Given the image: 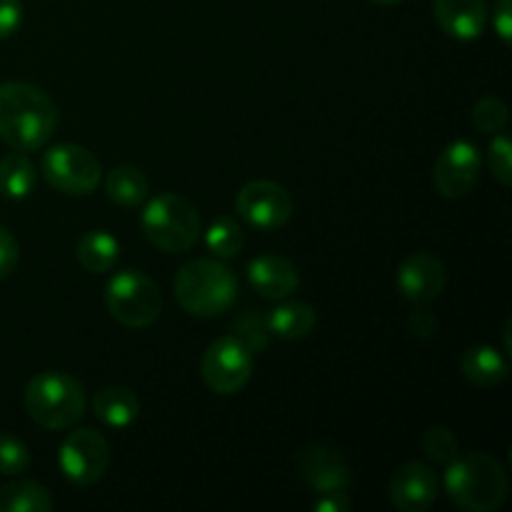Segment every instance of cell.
<instances>
[{
	"mask_svg": "<svg viewBox=\"0 0 512 512\" xmlns=\"http://www.w3.org/2000/svg\"><path fill=\"white\" fill-rule=\"evenodd\" d=\"M58 128V105L30 83L0 85V140L8 148L33 153L48 145Z\"/></svg>",
	"mask_w": 512,
	"mask_h": 512,
	"instance_id": "cell-1",
	"label": "cell"
},
{
	"mask_svg": "<svg viewBox=\"0 0 512 512\" xmlns=\"http://www.w3.org/2000/svg\"><path fill=\"white\" fill-rule=\"evenodd\" d=\"M443 485L448 498L460 510L468 512H493L503 508L510 493L508 473L500 460L488 453L458 455L453 463L445 465Z\"/></svg>",
	"mask_w": 512,
	"mask_h": 512,
	"instance_id": "cell-2",
	"label": "cell"
},
{
	"mask_svg": "<svg viewBox=\"0 0 512 512\" xmlns=\"http://www.w3.org/2000/svg\"><path fill=\"white\" fill-rule=\"evenodd\" d=\"M238 298V278L223 260L198 258L175 275V300L193 318H220Z\"/></svg>",
	"mask_w": 512,
	"mask_h": 512,
	"instance_id": "cell-3",
	"label": "cell"
},
{
	"mask_svg": "<svg viewBox=\"0 0 512 512\" xmlns=\"http://www.w3.org/2000/svg\"><path fill=\"white\" fill-rule=\"evenodd\" d=\"M140 230L145 240L170 255L188 253L203 235L200 213L188 198L178 193H163L148 200L140 213Z\"/></svg>",
	"mask_w": 512,
	"mask_h": 512,
	"instance_id": "cell-4",
	"label": "cell"
},
{
	"mask_svg": "<svg viewBox=\"0 0 512 512\" xmlns=\"http://www.w3.org/2000/svg\"><path fill=\"white\" fill-rule=\"evenodd\" d=\"M88 408L85 388L70 375L48 370L25 385V410L40 428L68 430L80 423Z\"/></svg>",
	"mask_w": 512,
	"mask_h": 512,
	"instance_id": "cell-5",
	"label": "cell"
},
{
	"mask_svg": "<svg viewBox=\"0 0 512 512\" xmlns=\"http://www.w3.org/2000/svg\"><path fill=\"white\" fill-rule=\"evenodd\" d=\"M105 305L113 320L125 328H148L163 313L158 283L140 270H120L105 285Z\"/></svg>",
	"mask_w": 512,
	"mask_h": 512,
	"instance_id": "cell-6",
	"label": "cell"
},
{
	"mask_svg": "<svg viewBox=\"0 0 512 512\" xmlns=\"http://www.w3.org/2000/svg\"><path fill=\"white\" fill-rule=\"evenodd\" d=\"M43 178L63 195H90L103 183V165L83 145L58 143L43 153Z\"/></svg>",
	"mask_w": 512,
	"mask_h": 512,
	"instance_id": "cell-7",
	"label": "cell"
},
{
	"mask_svg": "<svg viewBox=\"0 0 512 512\" xmlns=\"http://www.w3.org/2000/svg\"><path fill=\"white\" fill-rule=\"evenodd\" d=\"M200 373L215 395H235L253 378V353L235 335H223L205 348Z\"/></svg>",
	"mask_w": 512,
	"mask_h": 512,
	"instance_id": "cell-8",
	"label": "cell"
},
{
	"mask_svg": "<svg viewBox=\"0 0 512 512\" xmlns=\"http://www.w3.org/2000/svg\"><path fill=\"white\" fill-rule=\"evenodd\" d=\"M235 213L250 228L268 233L290 223L295 213V200L275 180H250L235 198Z\"/></svg>",
	"mask_w": 512,
	"mask_h": 512,
	"instance_id": "cell-9",
	"label": "cell"
},
{
	"mask_svg": "<svg viewBox=\"0 0 512 512\" xmlns=\"http://www.w3.org/2000/svg\"><path fill=\"white\" fill-rule=\"evenodd\" d=\"M60 473L75 485H93L108 473L110 445L98 430L78 428L63 440L58 453Z\"/></svg>",
	"mask_w": 512,
	"mask_h": 512,
	"instance_id": "cell-10",
	"label": "cell"
},
{
	"mask_svg": "<svg viewBox=\"0 0 512 512\" xmlns=\"http://www.w3.org/2000/svg\"><path fill=\"white\" fill-rule=\"evenodd\" d=\"M483 170L478 145L470 140H453L438 155L433 168V183L443 198L458 200L473 193Z\"/></svg>",
	"mask_w": 512,
	"mask_h": 512,
	"instance_id": "cell-11",
	"label": "cell"
},
{
	"mask_svg": "<svg viewBox=\"0 0 512 512\" xmlns=\"http://www.w3.org/2000/svg\"><path fill=\"white\" fill-rule=\"evenodd\" d=\"M440 480L430 465L420 460L403 463L388 483L390 503L400 512H423L438 500Z\"/></svg>",
	"mask_w": 512,
	"mask_h": 512,
	"instance_id": "cell-12",
	"label": "cell"
},
{
	"mask_svg": "<svg viewBox=\"0 0 512 512\" xmlns=\"http://www.w3.org/2000/svg\"><path fill=\"white\" fill-rule=\"evenodd\" d=\"M445 283H448L445 265L433 253H413L400 263L398 275H395L398 293L408 303L418 305L438 300L445 290Z\"/></svg>",
	"mask_w": 512,
	"mask_h": 512,
	"instance_id": "cell-13",
	"label": "cell"
},
{
	"mask_svg": "<svg viewBox=\"0 0 512 512\" xmlns=\"http://www.w3.org/2000/svg\"><path fill=\"white\" fill-rule=\"evenodd\" d=\"M300 478L308 485V490L323 493H338L350 488V468L348 460L335 450L333 445L313 443L300 455Z\"/></svg>",
	"mask_w": 512,
	"mask_h": 512,
	"instance_id": "cell-14",
	"label": "cell"
},
{
	"mask_svg": "<svg viewBox=\"0 0 512 512\" xmlns=\"http://www.w3.org/2000/svg\"><path fill=\"white\" fill-rule=\"evenodd\" d=\"M248 283L260 298L285 300L293 298L295 290L300 288V273L293 260L285 255L265 253L248 263Z\"/></svg>",
	"mask_w": 512,
	"mask_h": 512,
	"instance_id": "cell-15",
	"label": "cell"
},
{
	"mask_svg": "<svg viewBox=\"0 0 512 512\" xmlns=\"http://www.w3.org/2000/svg\"><path fill=\"white\" fill-rule=\"evenodd\" d=\"M433 15L440 30L455 40H478L488 25L485 0H433Z\"/></svg>",
	"mask_w": 512,
	"mask_h": 512,
	"instance_id": "cell-16",
	"label": "cell"
},
{
	"mask_svg": "<svg viewBox=\"0 0 512 512\" xmlns=\"http://www.w3.org/2000/svg\"><path fill=\"white\" fill-rule=\"evenodd\" d=\"M463 378L475 388H498L510 378V363L493 345H475L463 353L460 360Z\"/></svg>",
	"mask_w": 512,
	"mask_h": 512,
	"instance_id": "cell-17",
	"label": "cell"
},
{
	"mask_svg": "<svg viewBox=\"0 0 512 512\" xmlns=\"http://www.w3.org/2000/svg\"><path fill=\"white\" fill-rule=\"evenodd\" d=\"M93 413L108 428H128V425H133L138 420L140 400L130 388L110 385V388H103L95 393Z\"/></svg>",
	"mask_w": 512,
	"mask_h": 512,
	"instance_id": "cell-18",
	"label": "cell"
},
{
	"mask_svg": "<svg viewBox=\"0 0 512 512\" xmlns=\"http://www.w3.org/2000/svg\"><path fill=\"white\" fill-rule=\"evenodd\" d=\"M318 325V313L313 305L303 303V300H280L278 308L268 315V330L270 335L280 340H303Z\"/></svg>",
	"mask_w": 512,
	"mask_h": 512,
	"instance_id": "cell-19",
	"label": "cell"
},
{
	"mask_svg": "<svg viewBox=\"0 0 512 512\" xmlns=\"http://www.w3.org/2000/svg\"><path fill=\"white\" fill-rule=\"evenodd\" d=\"M105 193L120 208H138L148 200L150 185L138 165H118L105 175Z\"/></svg>",
	"mask_w": 512,
	"mask_h": 512,
	"instance_id": "cell-20",
	"label": "cell"
},
{
	"mask_svg": "<svg viewBox=\"0 0 512 512\" xmlns=\"http://www.w3.org/2000/svg\"><path fill=\"white\" fill-rule=\"evenodd\" d=\"M38 173L23 150H13L0 160V193L8 200H25L35 190Z\"/></svg>",
	"mask_w": 512,
	"mask_h": 512,
	"instance_id": "cell-21",
	"label": "cell"
},
{
	"mask_svg": "<svg viewBox=\"0 0 512 512\" xmlns=\"http://www.w3.org/2000/svg\"><path fill=\"white\" fill-rule=\"evenodd\" d=\"M75 255H78V263L83 265L88 273L100 275L113 270V265L118 263L120 245L118 240L110 233H105V230H88V233L78 240Z\"/></svg>",
	"mask_w": 512,
	"mask_h": 512,
	"instance_id": "cell-22",
	"label": "cell"
},
{
	"mask_svg": "<svg viewBox=\"0 0 512 512\" xmlns=\"http://www.w3.org/2000/svg\"><path fill=\"white\" fill-rule=\"evenodd\" d=\"M53 505L48 488L35 480H13L0 488V512H48Z\"/></svg>",
	"mask_w": 512,
	"mask_h": 512,
	"instance_id": "cell-23",
	"label": "cell"
},
{
	"mask_svg": "<svg viewBox=\"0 0 512 512\" xmlns=\"http://www.w3.org/2000/svg\"><path fill=\"white\" fill-rule=\"evenodd\" d=\"M205 248L218 260H233L243 253L245 248V230L230 215H220L205 230Z\"/></svg>",
	"mask_w": 512,
	"mask_h": 512,
	"instance_id": "cell-24",
	"label": "cell"
},
{
	"mask_svg": "<svg viewBox=\"0 0 512 512\" xmlns=\"http://www.w3.org/2000/svg\"><path fill=\"white\" fill-rule=\"evenodd\" d=\"M230 330L250 353H263L268 348V340H270V330H268V318L260 315V310H243L238 318L230 323Z\"/></svg>",
	"mask_w": 512,
	"mask_h": 512,
	"instance_id": "cell-25",
	"label": "cell"
},
{
	"mask_svg": "<svg viewBox=\"0 0 512 512\" xmlns=\"http://www.w3.org/2000/svg\"><path fill=\"white\" fill-rule=\"evenodd\" d=\"M470 118H473V125L480 130V133L498 135V133H505V128H508L510 110L500 98H495V95H485V98H480L478 103L473 105Z\"/></svg>",
	"mask_w": 512,
	"mask_h": 512,
	"instance_id": "cell-26",
	"label": "cell"
},
{
	"mask_svg": "<svg viewBox=\"0 0 512 512\" xmlns=\"http://www.w3.org/2000/svg\"><path fill=\"white\" fill-rule=\"evenodd\" d=\"M423 453L428 455L433 463H440V465L453 463V460L460 455L458 438H455V433L450 428L433 425V428L425 430L423 435Z\"/></svg>",
	"mask_w": 512,
	"mask_h": 512,
	"instance_id": "cell-27",
	"label": "cell"
},
{
	"mask_svg": "<svg viewBox=\"0 0 512 512\" xmlns=\"http://www.w3.org/2000/svg\"><path fill=\"white\" fill-rule=\"evenodd\" d=\"M30 450L23 440L13 435H0V475L5 478H18L28 470Z\"/></svg>",
	"mask_w": 512,
	"mask_h": 512,
	"instance_id": "cell-28",
	"label": "cell"
},
{
	"mask_svg": "<svg viewBox=\"0 0 512 512\" xmlns=\"http://www.w3.org/2000/svg\"><path fill=\"white\" fill-rule=\"evenodd\" d=\"M488 165H490V173L493 178L498 180L500 185H508L512 183V143L505 133L493 135L490 140V148H488Z\"/></svg>",
	"mask_w": 512,
	"mask_h": 512,
	"instance_id": "cell-29",
	"label": "cell"
},
{
	"mask_svg": "<svg viewBox=\"0 0 512 512\" xmlns=\"http://www.w3.org/2000/svg\"><path fill=\"white\" fill-rule=\"evenodd\" d=\"M23 23V5L20 0H0V40H8L18 33Z\"/></svg>",
	"mask_w": 512,
	"mask_h": 512,
	"instance_id": "cell-30",
	"label": "cell"
},
{
	"mask_svg": "<svg viewBox=\"0 0 512 512\" xmlns=\"http://www.w3.org/2000/svg\"><path fill=\"white\" fill-rule=\"evenodd\" d=\"M18 258H20L18 240H15L13 235L0 225V280H5L15 268H18Z\"/></svg>",
	"mask_w": 512,
	"mask_h": 512,
	"instance_id": "cell-31",
	"label": "cell"
},
{
	"mask_svg": "<svg viewBox=\"0 0 512 512\" xmlns=\"http://www.w3.org/2000/svg\"><path fill=\"white\" fill-rule=\"evenodd\" d=\"M493 28L505 45L512 43V0H498L493 10Z\"/></svg>",
	"mask_w": 512,
	"mask_h": 512,
	"instance_id": "cell-32",
	"label": "cell"
},
{
	"mask_svg": "<svg viewBox=\"0 0 512 512\" xmlns=\"http://www.w3.org/2000/svg\"><path fill=\"white\" fill-rule=\"evenodd\" d=\"M353 508V500L348 498V490H338V493H323L313 503L315 512H348Z\"/></svg>",
	"mask_w": 512,
	"mask_h": 512,
	"instance_id": "cell-33",
	"label": "cell"
},
{
	"mask_svg": "<svg viewBox=\"0 0 512 512\" xmlns=\"http://www.w3.org/2000/svg\"><path fill=\"white\" fill-rule=\"evenodd\" d=\"M408 328L415 338L425 340L435 333V328H438V320H435V315L430 313V310H415L408 320Z\"/></svg>",
	"mask_w": 512,
	"mask_h": 512,
	"instance_id": "cell-34",
	"label": "cell"
},
{
	"mask_svg": "<svg viewBox=\"0 0 512 512\" xmlns=\"http://www.w3.org/2000/svg\"><path fill=\"white\" fill-rule=\"evenodd\" d=\"M510 323H512L510 318L505 320V330H503V333H505V353H510V350H512V343H510Z\"/></svg>",
	"mask_w": 512,
	"mask_h": 512,
	"instance_id": "cell-35",
	"label": "cell"
},
{
	"mask_svg": "<svg viewBox=\"0 0 512 512\" xmlns=\"http://www.w3.org/2000/svg\"><path fill=\"white\" fill-rule=\"evenodd\" d=\"M370 3H378V5H398L403 0H370Z\"/></svg>",
	"mask_w": 512,
	"mask_h": 512,
	"instance_id": "cell-36",
	"label": "cell"
}]
</instances>
